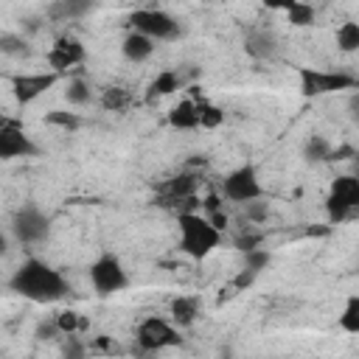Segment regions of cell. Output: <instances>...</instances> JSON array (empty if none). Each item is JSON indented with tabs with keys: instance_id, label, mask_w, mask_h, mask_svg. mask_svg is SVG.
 I'll return each instance as SVG.
<instances>
[{
	"instance_id": "cell-9",
	"label": "cell",
	"mask_w": 359,
	"mask_h": 359,
	"mask_svg": "<svg viewBox=\"0 0 359 359\" xmlns=\"http://www.w3.org/2000/svg\"><path fill=\"white\" fill-rule=\"evenodd\" d=\"M222 191L230 202H238V205H250V202H258L264 196V185H261V177H258V168L252 163H244L238 168H233L224 180H222Z\"/></svg>"
},
{
	"instance_id": "cell-3",
	"label": "cell",
	"mask_w": 359,
	"mask_h": 359,
	"mask_svg": "<svg viewBox=\"0 0 359 359\" xmlns=\"http://www.w3.org/2000/svg\"><path fill=\"white\" fill-rule=\"evenodd\" d=\"M359 87V79L342 70H320V67H297V90L303 98H323L339 90Z\"/></svg>"
},
{
	"instance_id": "cell-23",
	"label": "cell",
	"mask_w": 359,
	"mask_h": 359,
	"mask_svg": "<svg viewBox=\"0 0 359 359\" xmlns=\"http://www.w3.org/2000/svg\"><path fill=\"white\" fill-rule=\"evenodd\" d=\"M224 123V109L213 101H199V126L202 129H219Z\"/></svg>"
},
{
	"instance_id": "cell-32",
	"label": "cell",
	"mask_w": 359,
	"mask_h": 359,
	"mask_svg": "<svg viewBox=\"0 0 359 359\" xmlns=\"http://www.w3.org/2000/svg\"><path fill=\"white\" fill-rule=\"evenodd\" d=\"M244 208H247V219L250 222H264L266 219V205L264 202H250Z\"/></svg>"
},
{
	"instance_id": "cell-25",
	"label": "cell",
	"mask_w": 359,
	"mask_h": 359,
	"mask_svg": "<svg viewBox=\"0 0 359 359\" xmlns=\"http://www.w3.org/2000/svg\"><path fill=\"white\" fill-rule=\"evenodd\" d=\"M45 123L59 126V129H65V132H76V129L81 126V118H79L76 112H67V109H50V112L45 115Z\"/></svg>"
},
{
	"instance_id": "cell-19",
	"label": "cell",
	"mask_w": 359,
	"mask_h": 359,
	"mask_svg": "<svg viewBox=\"0 0 359 359\" xmlns=\"http://www.w3.org/2000/svg\"><path fill=\"white\" fill-rule=\"evenodd\" d=\"M334 39H337V48H339L342 53H356V50H359V22H356V20L339 22Z\"/></svg>"
},
{
	"instance_id": "cell-6",
	"label": "cell",
	"mask_w": 359,
	"mask_h": 359,
	"mask_svg": "<svg viewBox=\"0 0 359 359\" xmlns=\"http://www.w3.org/2000/svg\"><path fill=\"white\" fill-rule=\"evenodd\" d=\"M129 25L132 31H140L154 42H171L182 34L177 17L168 14L165 8H135L129 14Z\"/></svg>"
},
{
	"instance_id": "cell-33",
	"label": "cell",
	"mask_w": 359,
	"mask_h": 359,
	"mask_svg": "<svg viewBox=\"0 0 359 359\" xmlns=\"http://www.w3.org/2000/svg\"><path fill=\"white\" fill-rule=\"evenodd\" d=\"M348 109H351V115L359 121V90H356V93L348 98Z\"/></svg>"
},
{
	"instance_id": "cell-24",
	"label": "cell",
	"mask_w": 359,
	"mask_h": 359,
	"mask_svg": "<svg viewBox=\"0 0 359 359\" xmlns=\"http://www.w3.org/2000/svg\"><path fill=\"white\" fill-rule=\"evenodd\" d=\"M331 143L323 137V135H311L309 140H306V146H303V154H306V160H311V163H320V160H331Z\"/></svg>"
},
{
	"instance_id": "cell-16",
	"label": "cell",
	"mask_w": 359,
	"mask_h": 359,
	"mask_svg": "<svg viewBox=\"0 0 359 359\" xmlns=\"http://www.w3.org/2000/svg\"><path fill=\"white\" fill-rule=\"evenodd\" d=\"M168 314H171V323L177 328H188V325H194V320L199 314V300L191 297V294H180V297L171 300Z\"/></svg>"
},
{
	"instance_id": "cell-30",
	"label": "cell",
	"mask_w": 359,
	"mask_h": 359,
	"mask_svg": "<svg viewBox=\"0 0 359 359\" xmlns=\"http://www.w3.org/2000/svg\"><path fill=\"white\" fill-rule=\"evenodd\" d=\"M62 359H87V348H84V342H81L76 334H67V337H65Z\"/></svg>"
},
{
	"instance_id": "cell-10",
	"label": "cell",
	"mask_w": 359,
	"mask_h": 359,
	"mask_svg": "<svg viewBox=\"0 0 359 359\" xmlns=\"http://www.w3.org/2000/svg\"><path fill=\"white\" fill-rule=\"evenodd\" d=\"M34 154H39V146L31 140V135L22 129V123L14 118H3L0 121V160L34 157Z\"/></svg>"
},
{
	"instance_id": "cell-29",
	"label": "cell",
	"mask_w": 359,
	"mask_h": 359,
	"mask_svg": "<svg viewBox=\"0 0 359 359\" xmlns=\"http://www.w3.org/2000/svg\"><path fill=\"white\" fill-rule=\"evenodd\" d=\"M0 50H3L6 56H25V53H28V45H25V39L17 36V34H0Z\"/></svg>"
},
{
	"instance_id": "cell-28",
	"label": "cell",
	"mask_w": 359,
	"mask_h": 359,
	"mask_svg": "<svg viewBox=\"0 0 359 359\" xmlns=\"http://www.w3.org/2000/svg\"><path fill=\"white\" fill-rule=\"evenodd\" d=\"M53 323H56V328H59V334H62V337H67V334H79V328L84 325V323H81V317H79V311H70V309H67V311H62V314H56V320H53Z\"/></svg>"
},
{
	"instance_id": "cell-7",
	"label": "cell",
	"mask_w": 359,
	"mask_h": 359,
	"mask_svg": "<svg viewBox=\"0 0 359 359\" xmlns=\"http://www.w3.org/2000/svg\"><path fill=\"white\" fill-rule=\"evenodd\" d=\"M325 210L331 222H342L353 210H359V177L356 174H339L337 180H331Z\"/></svg>"
},
{
	"instance_id": "cell-27",
	"label": "cell",
	"mask_w": 359,
	"mask_h": 359,
	"mask_svg": "<svg viewBox=\"0 0 359 359\" xmlns=\"http://www.w3.org/2000/svg\"><path fill=\"white\" fill-rule=\"evenodd\" d=\"M272 264V255L266 252V250H250V252H244V269L247 272H252V275H258V272H264L266 266Z\"/></svg>"
},
{
	"instance_id": "cell-11",
	"label": "cell",
	"mask_w": 359,
	"mask_h": 359,
	"mask_svg": "<svg viewBox=\"0 0 359 359\" xmlns=\"http://www.w3.org/2000/svg\"><path fill=\"white\" fill-rule=\"evenodd\" d=\"M45 59H48V67H50L53 73L62 76V73H67V70L84 65V59H87V48L81 45V39L65 34V36H56V39H53V45L48 48Z\"/></svg>"
},
{
	"instance_id": "cell-21",
	"label": "cell",
	"mask_w": 359,
	"mask_h": 359,
	"mask_svg": "<svg viewBox=\"0 0 359 359\" xmlns=\"http://www.w3.org/2000/svg\"><path fill=\"white\" fill-rule=\"evenodd\" d=\"M65 98H67V104L70 107H84V104H90L93 101V90H90V84L84 81V79H70L67 81V90H65Z\"/></svg>"
},
{
	"instance_id": "cell-34",
	"label": "cell",
	"mask_w": 359,
	"mask_h": 359,
	"mask_svg": "<svg viewBox=\"0 0 359 359\" xmlns=\"http://www.w3.org/2000/svg\"><path fill=\"white\" fill-rule=\"evenodd\" d=\"M356 177H359V163H356Z\"/></svg>"
},
{
	"instance_id": "cell-14",
	"label": "cell",
	"mask_w": 359,
	"mask_h": 359,
	"mask_svg": "<svg viewBox=\"0 0 359 359\" xmlns=\"http://www.w3.org/2000/svg\"><path fill=\"white\" fill-rule=\"evenodd\" d=\"M154 39H149L146 34H140V31H129L126 36H123V42H121V53L129 59V62H146L151 53H154Z\"/></svg>"
},
{
	"instance_id": "cell-1",
	"label": "cell",
	"mask_w": 359,
	"mask_h": 359,
	"mask_svg": "<svg viewBox=\"0 0 359 359\" xmlns=\"http://www.w3.org/2000/svg\"><path fill=\"white\" fill-rule=\"evenodd\" d=\"M8 289L34 303H56L70 292V283L59 269L42 258H25L8 278Z\"/></svg>"
},
{
	"instance_id": "cell-8",
	"label": "cell",
	"mask_w": 359,
	"mask_h": 359,
	"mask_svg": "<svg viewBox=\"0 0 359 359\" xmlns=\"http://www.w3.org/2000/svg\"><path fill=\"white\" fill-rule=\"evenodd\" d=\"M8 230H11V236H14L20 244H39V241H45L48 233H50V219L39 210V205L25 202L22 208L14 210Z\"/></svg>"
},
{
	"instance_id": "cell-5",
	"label": "cell",
	"mask_w": 359,
	"mask_h": 359,
	"mask_svg": "<svg viewBox=\"0 0 359 359\" xmlns=\"http://www.w3.org/2000/svg\"><path fill=\"white\" fill-rule=\"evenodd\" d=\"M87 278L93 283V289L101 294V297H109L115 292H123L129 286V272L123 266V261L115 255V252H101L90 269H87Z\"/></svg>"
},
{
	"instance_id": "cell-17",
	"label": "cell",
	"mask_w": 359,
	"mask_h": 359,
	"mask_svg": "<svg viewBox=\"0 0 359 359\" xmlns=\"http://www.w3.org/2000/svg\"><path fill=\"white\" fill-rule=\"evenodd\" d=\"M191 191H194V177H188V174H180V177H174V180H165L163 185H160V194L165 196V199H171V202H188L191 199Z\"/></svg>"
},
{
	"instance_id": "cell-13",
	"label": "cell",
	"mask_w": 359,
	"mask_h": 359,
	"mask_svg": "<svg viewBox=\"0 0 359 359\" xmlns=\"http://www.w3.org/2000/svg\"><path fill=\"white\" fill-rule=\"evenodd\" d=\"M244 53L252 59H272L278 53V39L266 28H250L244 36Z\"/></svg>"
},
{
	"instance_id": "cell-18",
	"label": "cell",
	"mask_w": 359,
	"mask_h": 359,
	"mask_svg": "<svg viewBox=\"0 0 359 359\" xmlns=\"http://www.w3.org/2000/svg\"><path fill=\"white\" fill-rule=\"evenodd\" d=\"M174 90H180V73L177 70H160L151 79V84H149V101L163 98V95H171Z\"/></svg>"
},
{
	"instance_id": "cell-4",
	"label": "cell",
	"mask_w": 359,
	"mask_h": 359,
	"mask_svg": "<svg viewBox=\"0 0 359 359\" xmlns=\"http://www.w3.org/2000/svg\"><path fill=\"white\" fill-rule=\"evenodd\" d=\"M135 345L143 351V353H160L165 348H177L182 345V337H180V328L165 320V317H143L137 325H135Z\"/></svg>"
},
{
	"instance_id": "cell-15",
	"label": "cell",
	"mask_w": 359,
	"mask_h": 359,
	"mask_svg": "<svg viewBox=\"0 0 359 359\" xmlns=\"http://www.w3.org/2000/svg\"><path fill=\"white\" fill-rule=\"evenodd\" d=\"M168 126L171 129H199V104L191 98H182L168 109Z\"/></svg>"
},
{
	"instance_id": "cell-22",
	"label": "cell",
	"mask_w": 359,
	"mask_h": 359,
	"mask_svg": "<svg viewBox=\"0 0 359 359\" xmlns=\"http://www.w3.org/2000/svg\"><path fill=\"white\" fill-rule=\"evenodd\" d=\"M314 17H317V11H314V6H309V3H289V6H286V20H289L294 28L314 25Z\"/></svg>"
},
{
	"instance_id": "cell-12",
	"label": "cell",
	"mask_w": 359,
	"mask_h": 359,
	"mask_svg": "<svg viewBox=\"0 0 359 359\" xmlns=\"http://www.w3.org/2000/svg\"><path fill=\"white\" fill-rule=\"evenodd\" d=\"M59 81V73L53 70H42V73H14L11 76V93L17 98V104H31L39 95H45L53 84Z\"/></svg>"
},
{
	"instance_id": "cell-2",
	"label": "cell",
	"mask_w": 359,
	"mask_h": 359,
	"mask_svg": "<svg viewBox=\"0 0 359 359\" xmlns=\"http://www.w3.org/2000/svg\"><path fill=\"white\" fill-rule=\"evenodd\" d=\"M177 227H180V252H185L194 261L208 258L222 244V230L213 227L210 219L202 213L182 210L177 216Z\"/></svg>"
},
{
	"instance_id": "cell-26",
	"label": "cell",
	"mask_w": 359,
	"mask_h": 359,
	"mask_svg": "<svg viewBox=\"0 0 359 359\" xmlns=\"http://www.w3.org/2000/svg\"><path fill=\"white\" fill-rule=\"evenodd\" d=\"M126 104H129V93H126L123 87H109V90H104V95H101V107H104V109L121 112V109H126Z\"/></svg>"
},
{
	"instance_id": "cell-20",
	"label": "cell",
	"mask_w": 359,
	"mask_h": 359,
	"mask_svg": "<svg viewBox=\"0 0 359 359\" xmlns=\"http://www.w3.org/2000/svg\"><path fill=\"white\" fill-rule=\"evenodd\" d=\"M337 323L345 334H359V294H351L342 303V311H339Z\"/></svg>"
},
{
	"instance_id": "cell-31",
	"label": "cell",
	"mask_w": 359,
	"mask_h": 359,
	"mask_svg": "<svg viewBox=\"0 0 359 359\" xmlns=\"http://www.w3.org/2000/svg\"><path fill=\"white\" fill-rule=\"evenodd\" d=\"M84 11H90L87 3H56V6H50V14L59 17V20H65V17L70 20V17H79Z\"/></svg>"
}]
</instances>
